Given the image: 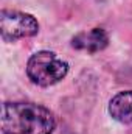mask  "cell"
<instances>
[{"label":"cell","instance_id":"5b68a950","mask_svg":"<svg viewBox=\"0 0 132 134\" xmlns=\"http://www.w3.org/2000/svg\"><path fill=\"white\" fill-rule=\"evenodd\" d=\"M109 114L120 123H132V91L118 92L109 103Z\"/></svg>","mask_w":132,"mask_h":134},{"label":"cell","instance_id":"7a4b0ae2","mask_svg":"<svg viewBox=\"0 0 132 134\" xmlns=\"http://www.w3.org/2000/svg\"><path fill=\"white\" fill-rule=\"evenodd\" d=\"M68 72V64L53 52H37L28 59V78L37 86H53L59 83Z\"/></svg>","mask_w":132,"mask_h":134},{"label":"cell","instance_id":"3957f363","mask_svg":"<svg viewBox=\"0 0 132 134\" xmlns=\"http://www.w3.org/2000/svg\"><path fill=\"white\" fill-rule=\"evenodd\" d=\"M39 31V24L34 16L3 9L0 13V33L2 39L6 42H14L22 37H31Z\"/></svg>","mask_w":132,"mask_h":134},{"label":"cell","instance_id":"277c9868","mask_svg":"<svg viewBox=\"0 0 132 134\" xmlns=\"http://www.w3.org/2000/svg\"><path fill=\"white\" fill-rule=\"evenodd\" d=\"M109 44V36L103 28H92L89 31L76 34L71 41V45L76 50L87 52V53H97L107 47Z\"/></svg>","mask_w":132,"mask_h":134},{"label":"cell","instance_id":"6da1fadb","mask_svg":"<svg viewBox=\"0 0 132 134\" xmlns=\"http://www.w3.org/2000/svg\"><path fill=\"white\" fill-rule=\"evenodd\" d=\"M55 126V115L42 104L5 103L2 108L3 134H51Z\"/></svg>","mask_w":132,"mask_h":134}]
</instances>
